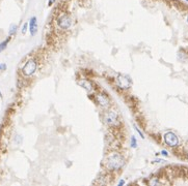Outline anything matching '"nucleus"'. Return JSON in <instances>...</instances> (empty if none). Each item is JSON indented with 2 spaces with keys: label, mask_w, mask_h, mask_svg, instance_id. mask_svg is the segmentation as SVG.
Returning a JSON list of instances; mask_svg holds the SVG:
<instances>
[{
  "label": "nucleus",
  "mask_w": 188,
  "mask_h": 186,
  "mask_svg": "<svg viewBox=\"0 0 188 186\" xmlns=\"http://www.w3.org/2000/svg\"><path fill=\"white\" fill-rule=\"evenodd\" d=\"M36 68H38L36 61L34 59H29L22 67V73L25 77H30V75H32L36 72Z\"/></svg>",
  "instance_id": "2"
},
{
  "label": "nucleus",
  "mask_w": 188,
  "mask_h": 186,
  "mask_svg": "<svg viewBox=\"0 0 188 186\" xmlns=\"http://www.w3.org/2000/svg\"><path fill=\"white\" fill-rule=\"evenodd\" d=\"M131 147L132 148H136L137 147V141H136V139H135V137H131Z\"/></svg>",
  "instance_id": "11"
},
{
  "label": "nucleus",
  "mask_w": 188,
  "mask_h": 186,
  "mask_svg": "<svg viewBox=\"0 0 188 186\" xmlns=\"http://www.w3.org/2000/svg\"><path fill=\"white\" fill-rule=\"evenodd\" d=\"M27 27H28V23H25L24 25H23V28H22V33L25 34L27 31Z\"/></svg>",
  "instance_id": "12"
},
{
  "label": "nucleus",
  "mask_w": 188,
  "mask_h": 186,
  "mask_svg": "<svg viewBox=\"0 0 188 186\" xmlns=\"http://www.w3.org/2000/svg\"><path fill=\"white\" fill-rule=\"evenodd\" d=\"M11 36L8 38V40H5L4 41H2V43H0V53H1L3 50H5L6 49V47H8V43H10V40H11Z\"/></svg>",
  "instance_id": "9"
},
{
  "label": "nucleus",
  "mask_w": 188,
  "mask_h": 186,
  "mask_svg": "<svg viewBox=\"0 0 188 186\" xmlns=\"http://www.w3.org/2000/svg\"><path fill=\"white\" fill-rule=\"evenodd\" d=\"M16 32H17V25L13 24L11 26V28H10V35H14Z\"/></svg>",
  "instance_id": "10"
},
{
  "label": "nucleus",
  "mask_w": 188,
  "mask_h": 186,
  "mask_svg": "<svg viewBox=\"0 0 188 186\" xmlns=\"http://www.w3.org/2000/svg\"><path fill=\"white\" fill-rule=\"evenodd\" d=\"M187 22H188V17H187Z\"/></svg>",
  "instance_id": "18"
},
{
  "label": "nucleus",
  "mask_w": 188,
  "mask_h": 186,
  "mask_svg": "<svg viewBox=\"0 0 188 186\" xmlns=\"http://www.w3.org/2000/svg\"><path fill=\"white\" fill-rule=\"evenodd\" d=\"M186 1H188V0H186Z\"/></svg>",
  "instance_id": "19"
},
{
  "label": "nucleus",
  "mask_w": 188,
  "mask_h": 186,
  "mask_svg": "<svg viewBox=\"0 0 188 186\" xmlns=\"http://www.w3.org/2000/svg\"><path fill=\"white\" fill-rule=\"evenodd\" d=\"M134 128H135V130H136V131H137V132H138V134H139V135H140V137H143V139L144 137H143V134H141V131H140V130H139L138 128L136 127V126H134Z\"/></svg>",
  "instance_id": "13"
},
{
  "label": "nucleus",
  "mask_w": 188,
  "mask_h": 186,
  "mask_svg": "<svg viewBox=\"0 0 188 186\" xmlns=\"http://www.w3.org/2000/svg\"><path fill=\"white\" fill-rule=\"evenodd\" d=\"M57 25L59 28L66 30L72 26V19L68 13H63L57 18Z\"/></svg>",
  "instance_id": "3"
},
{
  "label": "nucleus",
  "mask_w": 188,
  "mask_h": 186,
  "mask_svg": "<svg viewBox=\"0 0 188 186\" xmlns=\"http://www.w3.org/2000/svg\"><path fill=\"white\" fill-rule=\"evenodd\" d=\"M29 26V32H30V35L33 36L36 34L38 32V21H36V17H31L28 23Z\"/></svg>",
  "instance_id": "6"
},
{
  "label": "nucleus",
  "mask_w": 188,
  "mask_h": 186,
  "mask_svg": "<svg viewBox=\"0 0 188 186\" xmlns=\"http://www.w3.org/2000/svg\"><path fill=\"white\" fill-rule=\"evenodd\" d=\"M98 102L102 107H106L108 105V98L103 94H100V95H98Z\"/></svg>",
  "instance_id": "8"
},
{
  "label": "nucleus",
  "mask_w": 188,
  "mask_h": 186,
  "mask_svg": "<svg viewBox=\"0 0 188 186\" xmlns=\"http://www.w3.org/2000/svg\"><path fill=\"white\" fill-rule=\"evenodd\" d=\"M0 70H1V69H0Z\"/></svg>",
  "instance_id": "20"
},
{
  "label": "nucleus",
  "mask_w": 188,
  "mask_h": 186,
  "mask_svg": "<svg viewBox=\"0 0 188 186\" xmlns=\"http://www.w3.org/2000/svg\"><path fill=\"white\" fill-rule=\"evenodd\" d=\"M161 154H162V155H164V156H167V155H168V154H167V152H166L165 150H162Z\"/></svg>",
  "instance_id": "17"
},
{
  "label": "nucleus",
  "mask_w": 188,
  "mask_h": 186,
  "mask_svg": "<svg viewBox=\"0 0 188 186\" xmlns=\"http://www.w3.org/2000/svg\"><path fill=\"white\" fill-rule=\"evenodd\" d=\"M54 1H55V0H49V1H48V5H52V4L54 3Z\"/></svg>",
  "instance_id": "14"
},
{
  "label": "nucleus",
  "mask_w": 188,
  "mask_h": 186,
  "mask_svg": "<svg viewBox=\"0 0 188 186\" xmlns=\"http://www.w3.org/2000/svg\"><path fill=\"white\" fill-rule=\"evenodd\" d=\"M124 184H125V181H124V180H121L120 181V182H119V186H122V185H124Z\"/></svg>",
  "instance_id": "16"
},
{
  "label": "nucleus",
  "mask_w": 188,
  "mask_h": 186,
  "mask_svg": "<svg viewBox=\"0 0 188 186\" xmlns=\"http://www.w3.org/2000/svg\"><path fill=\"white\" fill-rule=\"evenodd\" d=\"M5 68H6L5 64H1V65H0V69H5Z\"/></svg>",
  "instance_id": "15"
},
{
  "label": "nucleus",
  "mask_w": 188,
  "mask_h": 186,
  "mask_svg": "<svg viewBox=\"0 0 188 186\" xmlns=\"http://www.w3.org/2000/svg\"><path fill=\"white\" fill-rule=\"evenodd\" d=\"M116 81H118L119 86H120L121 88H123V89L129 88L130 85H131V80L129 79V77H127V75H119V78L116 79Z\"/></svg>",
  "instance_id": "5"
},
{
  "label": "nucleus",
  "mask_w": 188,
  "mask_h": 186,
  "mask_svg": "<svg viewBox=\"0 0 188 186\" xmlns=\"http://www.w3.org/2000/svg\"><path fill=\"white\" fill-rule=\"evenodd\" d=\"M125 164L124 161L123 157L120 154H111L107 158V161H106V165L110 171H118V170L122 169V167Z\"/></svg>",
  "instance_id": "1"
},
{
  "label": "nucleus",
  "mask_w": 188,
  "mask_h": 186,
  "mask_svg": "<svg viewBox=\"0 0 188 186\" xmlns=\"http://www.w3.org/2000/svg\"><path fill=\"white\" fill-rule=\"evenodd\" d=\"M106 122L109 123V124H113L114 122L116 121V119H118V115H116L114 112H110V113H108L106 115Z\"/></svg>",
  "instance_id": "7"
},
{
  "label": "nucleus",
  "mask_w": 188,
  "mask_h": 186,
  "mask_svg": "<svg viewBox=\"0 0 188 186\" xmlns=\"http://www.w3.org/2000/svg\"><path fill=\"white\" fill-rule=\"evenodd\" d=\"M164 142L171 147H176L179 144V139L174 132H167L164 134Z\"/></svg>",
  "instance_id": "4"
}]
</instances>
